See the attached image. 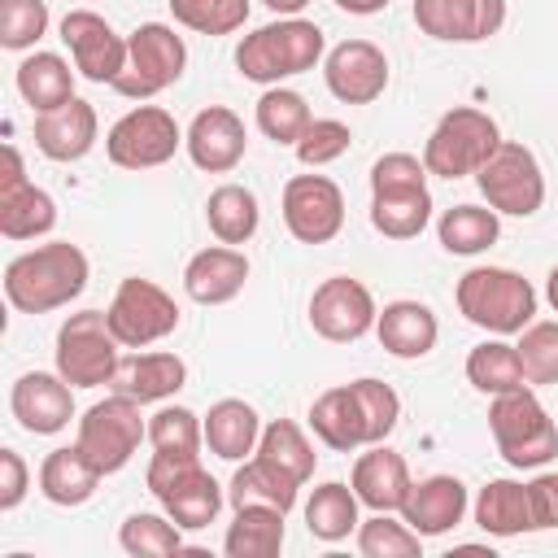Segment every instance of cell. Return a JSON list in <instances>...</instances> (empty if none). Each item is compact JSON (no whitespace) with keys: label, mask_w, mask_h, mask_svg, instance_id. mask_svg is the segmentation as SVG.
I'll list each match as a JSON object with an SVG mask.
<instances>
[{"label":"cell","mask_w":558,"mask_h":558,"mask_svg":"<svg viewBox=\"0 0 558 558\" xmlns=\"http://www.w3.org/2000/svg\"><path fill=\"white\" fill-rule=\"evenodd\" d=\"M83 288H87V253L70 240H48L31 253H17L4 266V296L22 314L61 310Z\"/></svg>","instance_id":"6da1fadb"},{"label":"cell","mask_w":558,"mask_h":558,"mask_svg":"<svg viewBox=\"0 0 558 558\" xmlns=\"http://www.w3.org/2000/svg\"><path fill=\"white\" fill-rule=\"evenodd\" d=\"M323 31L318 22H305V17H279L270 26H257L253 35L240 39L235 48V65L244 78L253 83H279V78H292V74H305L323 61Z\"/></svg>","instance_id":"7a4b0ae2"},{"label":"cell","mask_w":558,"mask_h":558,"mask_svg":"<svg viewBox=\"0 0 558 558\" xmlns=\"http://www.w3.org/2000/svg\"><path fill=\"white\" fill-rule=\"evenodd\" d=\"M458 310L466 323L493 331V336H514L532 323L536 314V288L506 270V266H475L458 279Z\"/></svg>","instance_id":"3957f363"},{"label":"cell","mask_w":558,"mask_h":558,"mask_svg":"<svg viewBox=\"0 0 558 558\" xmlns=\"http://www.w3.org/2000/svg\"><path fill=\"white\" fill-rule=\"evenodd\" d=\"M144 480L148 493L161 501V510L187 532L209 527L222 510V488L201 466V453H153Z\"/></svg>","instance_id":"277c9868"},{"label":"cell","mask_w":558,"mask_h":558,"mask_svg":"<svg viewBox=\"0 0 558 558\" xmlns=\"http://www.w3.org/2000/svg\"><path fill=\"white\" fill-rule=\"evenodd\" d=\"M488 427H493L497 453H501L510 466H519V471L545 466L549 458H558V427H554L549 410L536 401L532 384L493 397V405H488Z\"/></svg>","instance_id":"5b68a950"},{"label":"cell","mask_w":558,"mask_h":558,"mask_svg":"<svg viewBox=\"0 0 558 558\" xmlns=\"http://www.w3.org/2000/svg\"><path fill=\"white\" fill-rule=\"evenodd\" d=\"M497 144H501L497 122L484 109L458 105L432 126V135L423 144V166H427V174L462 179V174H475L497 153Z\"/></svg>","instance_id":"8992f818"},{"label":"cell","mask_w":558,"mask_h":558,"mask_svg":"<svg viewBox=\"0 0 558 558\" xmlns=\"http://www.w3.org/2000/svg\"><path fill=\"white\" fill-rule=\"evenodd\" d=\"M144 436H148V423L140 414V401H131L122 392H109L105 401H96V405L83 410L74 445L87 453V462L100 475H113V471H122L135 458V449H140Z\"/></svg>","instance_id":"52a82bcc"},{"label":"cell","mask_w":558,"mask_h":558,"mask_svg":"<svg viewBox=\"0 0 558 558\" xmlns=\"http://www.w3.org/2000/svg\"><path fill=\"white\" fill-rule=\"evenodd\" d=\"M183 65H187L183 35H174V26L166 22H144L126 35V70L118 74L113 92L126 100H148L170 83H179Z\"/></svg>","instance_id":"ba28073f"},{"label":"cell","mask_w":558,"mask_h":558,"mask_svg":"<svg viewBox=\"0 0 558 558\" xmlns=\"http://www.w3.org/2000/svg\"><path fill=\"white\" fill-rule=\"evenodd\" d=\"M118 349L122 344L109 331V314L105 310H78L57 327V375L74 388L109 384V375L122 362Z\"/></svg>","instance_id":"9c48e42d"},{"label":"cell","mask_w":558,"mask_h":558,"mask_svg":"<svg viewBox=\"0 0 558 558\" xmlns=\"http://www.w3.org/2000/svg\"><path fill=\"white\" fill-rule=\"evenodd\" d=\"M475 183L484 192V201L497 214H514V218H532L545 205V174L541 161L527 144L501 140L497 153L475 170Z\"/></svg>","instance_id":"30bf717a"},{"label":"cell","mask_w":558,"mask_h":558,"mask_svg":"<svg viewBox=\"0 0 558 558\" xmlns=\"http://www.w3.org/2000/svg\"><path fill=\"white\" fill-rule=\"evenodd\" d=\"M183 144V131L174 122L170 109L161 105H135L131 113H122L109 135H105V153L113 166L122 170H153L166 166Z\"/></svg>","instance_id":"8fae6325"},{"label":"cell","mask_w":558,"mask_h":558,"mask_svg":"<svg viewBox=\"0 0 558 558\" xmlns=\"http://www.w3.org/2000/svg\"><path fill=\"white\" fill-rule=\"evenodd\" d=\"M105 314H109V331L118 336L122 349L157 344V340H166L179 327L174 296L161 283L140 279V275H131V279L118 283V292H113V301H109Z\"/></svg>","instance_id":"7c38bea8"},{"label":"cell","mask_w":558,"mask_h":558,"mask_svg":"<svg viewBox=\"0 0 558 558\" xmlns=\"http://www.w3.org/2000/svg\"><path fill=\"white\" fill-rule=\"evenodd\" d=\"M283 227L301 244H327L344 227V192L327 174H292L283 183Z\"/></svg>","instance_id":"4fadbf2b"},{"label":"cell","mask_w":558,"mask_h":558,"mask_svg":"<svg viewBox=\"0 0 558 558\" xmlns=\"http://www.w3.org/2000/svg\"><path fill=\"white\" fill-rule=\"evenodd\" d=\"M379 310H375V296L362 279L353 275H331L314 288L310 296V327L331 340V344H349V340H362L371 327H375Z\"/></svg>","instance_id":"5bb4252c"},{"label":"cell","mask_w":558,"mask_h":558,"mask_svg":"<svg viewBox=\"0 0 558 558\" xmlns=\"http://www.w3.org/2000/svg\"><path fill=\"white\" fill-rule=\"evenodd\" d=\"M61 39L74 57V70L87 83H118V74L126 70V39L92 9H70L61 17Z\"/></svg>","instance_id":"9a60e30c"},{"label":"cell","mask_w":558,"mask_h":558,"mask_svg":"<svg viewBox=\"0 0 558 558\" xmlns=\"http://www.w3.org/2000/svg\"><path fill=\"white\" fill-rule=\"evenodd\" d=\"M323 78L340 105H371L388 87V57L371 39H344L327 52Z\"/></svg>","instance_id":"2e32d148"},{"label":"cell","mask_w":558,"mask_h":558,"mask_svg":"<svg viewBox=\"0 0 558 558\" xmlns=\"http://www.w3.org/2000/svg\"><path fill=\"white\" fill-rule=\"evenodd\" d=\"M183 144H187V157L196 170L205 174H227L244 161V148H248V131H244V118L227 105H209L201 109L187 131H183Z\"/></svg>","instance_id":"e0dca14e"},{"label":"cell","mask_w":558,"mask_h":558,"mask_svg":"<svg viewBox=\"0 0 558 558\" xmlns=\"http://www.w3.org/2000/svg\"><path fill=\"white\" fill-rule=\"evenodd\" d=\"M423 35L445 44H480L506 26V0H414Z\"/></svg>","instance_id":"ac0fdd59"},{"label":"cell","mask_w":558,"mask_h":558,"mask_svg":"<svg viewBox=\"0 0 558 558\" xmlns=\"http://www.w3.org/2000/svg\"><path fill=\"white\" fill-rule=\"evenodd\" d=\"M74 384H65L61 375H48V371H26L13 392H9V405H13V418L31 432V436H57L70 427L74 418V397H70Z\"/></svg>","instance_id":"d6986e66"},{"label":"cell","mask_w":558,"mask_h":558,"mask_svg":"<svg viewBox=\"0 0 558 558\" xmlns=\"http://www.w3.org/2000/svg\"><path fill=\"white\" fill-rule=\"evenodd\" d=\"M248 279V257L235 244H209L183 266V292L196 305H227Z\"/></svg>","instance_id":"ffe728a7"},{"label":"cell","mask_w":558,"mask_h":558,"mask_svg":"<svg viewBox=\"0 0 558 558\" xmlns=\"http://www.w3.org/2000/svg\"><path fill=\"white\" fill-rule=\"evenodd\" d=\"M96 109L87 100H65L48 113H35V148L48 161H78L96 144Z\"/></svg>","instance_id":"44dd1931"},{"label":"cell","mask_w":558,"mask_h":558,"mask_svg":"<svg viewBox=\"0 0 558 558\" xmlns=\"http://www.w3.org/2000/svg\"><path fill=\"white\" fill-rule=\"evenodd\" d=\"M183 384H187V366H183L179 353H131V357L118 362V371L109 375L105 388L148 405V401L174 397Z\"/></svg>","instance_id":"7402d4cb"},{"label":"cell","mask_w":558,"mask_h":558,"mask_svg":"<svg viewBox=\"0 0 558 558\" xmlns=\"http://www.w3.org/2000/svg\"><path fill=\"white\" fill-rule=\"evenodd\" d=\"M349 484H353V493H357L362 506H371V510H388V514L401 510L405 497H410V488H414L405 458L392 453L384 440L371 445V449L353 462V480H349Z\"/></svg>","instance_id":"603a6c76"},{"label":"cell","mask_w":558,"mask_h":558,"mask_svg":"<svg viewBox=\"0 0 558 558\" xmlns=\"http://www.w3.org/2000/svg\"><path fill=\"white\" fill-rule=\"evenodd\" d=\"M466 514V484L458 475H427L410 488L401 519L418 532V536H445L449 527H458Z\"/></svg>","instance_id":"cb8c5ba5"},{"label":"cell","mask_w":558,"mask_h":558,"mask_svg":"<svg viewBox=\"0 0 558 558\" xmlns=\"http://www.w3.org/2000/svg\"><path fill=\"white\" fill-rule=\"evenodd\" d=\"M375 336L392 357H427L436 349L440 323L423 301H388L375 318Z\"/></svg>","instance_id":"d4e9b609"},{"label":"cell","mask_w":558,"mask_h":558,"mask_svg":"<svg viewBox=\"0 0 558 558\" xmlns=\"http://www.w3.org/2000/svg\"><path fill=\"white\" fill-rule=\"evenodd\" d=\"M310 427L336 453H349V449L366 445V418H362L353 384H336V388L318 392L314 405H310Z\"/></svg>","instance_id":"484cf974"},{"label":"cell","mask_w":558,"mask_h":558,"mask_svg":"<svg viewBox=\"0 0 558 558\" xmlns=\"http://www.w3.org/2000/svg\"><path fill=\"white\" fill-rule=\"evenodd\" d=\"M257 440H262V418L248 401L240 397H222L209 405L205 414V445L209 453L227 458V462H240L248 453H257Z\"/></svg>","instance_id":"4316f807"},{"label":"cell","mask_w":558,"mask_h":558,"mask_svg":"<svg viewBox=\"0 0 558 558\" xmlns=\"http://www.w3.org/2000/svg\"><path fill=\"white\" fill-rule=\"evenodd\" d=\"M296 488L301 484L283 466H275L270 458L253 453V458H244V466H235L227 497H231V506H275V510L288 514L296 506Z\"/></svg>","instance_id":"83f0119b"},{"label":"cell","mask_w":558,"mask_h":558,"mask_svg":"<svg viewBox=\"0 0 558 558\" xmlns=\"http://www.w3.org/2000/svg\"><path fill=\"white\" fill-rule=\"evenodd\" d=\"M100 484V471L87 462V453L78 445L70 449H52L44 462H39V493L52 501V506H83Z\"/></svg>","instance_id":"f1b7e54d"},{"label":"cell","mask_w":558,"mask_h":558,"mask_svg":"<svg viewBox=\"0 0 558 558\" xmlns=\"http://www.w3.org/2000/svg\"><path fill=\"white\" fill-rule=\"evenodd\" d=\"M283 510L275 506H235V519L227 527V558H275L283 549Z\"/></svg>","instance_id":"f546056e"},{"label":"cell","mask_w":558,"mask_h":558,"mask_svg":"<svg viewBox=\"0 0 558 558\" xmlns=\"http://www.w3.org/2000/svg\"><path fill=\"white\" fill-rule=\"evenodd\" d=\"M17 92L35 113H48V109L74 100V70L57 52H31L17 65Z\"/></svg>","instance_id":"4dcf8cb0"},{"label":"cell","mask_w":558,"mask_h":558,"mask_svg":"<svg viewBox=\"0 0 558 558\" xmlns=\"http://www.w3.org/2000/svg\"><path fill=\"white\" fill-rule=\"evenodd\" d=\"M475 523L488 536H519L532 532V506H527V484L514 480H488L475 497Z\"/></svg>","instance_id":"1f68e13d"},{"label":"cell","mask_w":558,"mask_h":558,"mask_svg":"<svg viewBox=\"0 0 558 558\" xmlns=\"http://www.w3.org/2000/svg\"><path fill=\"white\" fill-rule=\"evenodd\" d=\"M257 218H262L257 196L244 183H222L205 201V222L222 244H248L257 231Z\"/></svg>","instance_id":"d6a6232c"},{"label":"cell","mask_w":558,"mask_h":558,"mask_svg":"<svg viewBox=\"0 0 558 558\" xmlns=\"http://www.w3.org/2000/svg\"><path fill=\"white\" fill-rule=\"evenodd\" d=\"M436 235L445 244V253H458V257H475L484 248L497 244L501 235V222H497V209H480V205H453L440 214L436 222Z\"/></svg>","instance_id":"836d02e7"},{"label":"cell","mask_w":558,"mask_h":558,"mask_svg":"<svg viewBox=\"0 0 558 558\" xmlns=\"http://www.w3.org/2000/svg\"><path fill=\"white\" fill-rule=\"evenodd\" d=\"M357 493L353 484H340V480H327L310 493L305 501V527L310 536L318 541H344L353 527H357Z\"/></svg>","instance_id":"e575fe53"},{"label":"cell","mask_w":558,"mask_h":558,"mask_svg":"<svg viewBox=\"0 0 558 558\" xmlns=\"http://www.w3.org/2000/svg\"><path fill=\"white\" fill-rule=\"evenodd\" d=\"M52 222H57V201L44 187L22 183L13 192H0V235L35 240V235H48Z\"/></svg>","instance_id":"d590c367"},{"label":"cell","mask_w":558,"mask_h":558,"mask_svg":"<svg viewBox=\"0 0 558 558\" xmlns=\"http://www.w3.org/2000/svg\"><path fill=\"white\" fill-rule=\"evenodd\" d=\"M466 379L471 388L488 392V397H501V392H514L527 384L523 375V362H519V349L506 344V340H484L466 353Z\"/></svg>","instance_id":"8d00e7d4"},{"label":"cell","mask_w":558,"mask_h":558,"mask_svg":"<svg viewBox=\"0 0 558 558\" xmlns=\"http://www.w3.org/2000/svg\"><path fill=\"white\" fill-rule=\"evenodd\" d=\"M310 122H314V113H310V105H305L301 92L275 83V87H266V92L257 96V131H262L266 140H275V144H296Z\"/></svg>","instance_id":"74e56055"},{"label":"cell","mask_w":558,"mask_h":558,"mask_svg":"<svg viewBox=\"0 0 558 558\" xmlns=\"http://www.w3.org/2000/svg\"><path fill=\"white\" fill-rule=\"evenodd\" d=\"M432 222V196L427 187L418 192H392V196H371V227L388 240H414Z\"/></svg>","instance_id":"f35d334b"},{"label":"cell","mask_w":558,"mask_h":558,"mask_svg":"<svg viewBox=\"0 0 558 558\" xmlns=\"http://www.w3.org/2000/svg\"><path fill=\"white\" fill-rule=\"evenodd\" d=\"M257 453L270 458L275 466H283L296 484H305V480L314 475V462H318L314 445L305 440V432H301L292 418H275V423H266V427H262V440H257Z\"/></svg>","instance_id":"ab89813d"},{"label":"cell","mask_w":558,"mask_h":558,"mask_svg":"<svg viewBox=\"0 0 558 558\" xmlns=\"http://www.w3.org/2000/svg\"><path fill=\"white\" fill-rule=\"evenodd\" d=\"M183 527L170 519V514H131L118 532V545L131 554V558H166V554H179L183 549Z\"/></svg>","instance_id":"60d3db41"},{"label":"cell","mask_w":558,"mask_h":558,"mask_svg":"<svg viewBox=\"0 0 558 558\" xmlns=\"http://www.w3.org/2000/svg\"><path fill=\"white\" fill-rule=\"evenodd\" d=\"M357 554L362 558H418L423 554V536L401 519H388V510H375V519H366L357 527Z\"/></svg>","instance_id":"b9f144b4"},{"label":"cell","mask_w":558,"mask_h":558,"mask_svg":"<svg viewBox=\"0 0 558 558\" xmlns=\"http://www.w3.org/2000/svg\"><path fill=\"white\" fill-rule=\"evenodd\" d=\"M170 13L196 35H231L248 22V0H170Z\"/></svg>","instance_id":"7bdbcfd3"},{"label":"cell","mask_w":558,"mask_h":558,"mask_svg":"<svg viewBox=\"0 0 558 558\" xmlns=\"http://www.w3.org/2000/svg\"><path fill=\"white\" fill-rule=\"evenodd\" d=\"M205 423L187 405H161L148 418V445L153 453H201Z\"/></svg>","instance_id":"ee69618b"},{"label":"cell","mask_w":558,"mask_h":558,"mask_svg":"<svg viewBox=\"0 0 558 558\" xmlns=\"http://www.w3.org/2000/svg\"><path fill=\"white\" fill-rule=\"evenodd\" d=\"M519 362L527 384H558V318L527 323L519 331Z\"/></svg>","instance_id":"f6af8a7d"},{"label":"cell","mask_w":558,"mask_h":558,"mask_svg":"<svg viewBox=\"0 0 558 558\" xmlns=\"http://www.w3.org/2000/svg\"><path fill=\"white\" fill-rule=\"evenodd\" d=\"M353 392H357V405H362V418H366V445L388 440V432L401 418V397L384 379H371V375L353 379Z\"/></svg>","instance_id":"bcb514c9"},{"label":"cell","mask_w":558,"mask_h":558,"mask_svg":"<svg viewBox=\"0 0 558 558\" xmlns=\"http://www.w3.org/2000/svg\"><path fill=\"white\" fill-rule=\"evenodd\" d=\"M48 31V4L44 0H0V48L22 52Z\"/></svg>","instance_id":"7dc6e473"},{"label":"cell","mask_w":558,"mask_h":558,"mask_svg":"<svg viewBox=\"0 0 558 558\" xmlns=\"http://www.w3.org/2000/svg\"><path fill=\"white\" fill-rule=\"evenodd\" d=\"M349 144H353V131H349L340 118H314V122L305 126V135H301L292 148H296V161H301V166H314V170H318V166L344 157Z\"/></svg>","instance_id":"c3c4849f"},{"label":"cell","mask_w":558,"mask_h":558,"mask_svg":"<svg viewBox=\"0 0 558 558\" xmlns=\"http://www.w3.org/2000/svg\"><path fill=\"white\" fill-rule=\"evenodd\" d=\"M427 187V166L414 153H384L371 166V196H392V192H418Z\"/></svg>","instance_id":"681fc988"},{"label":"cell","mask_w":558,"mask_h":558,"mask_svg":"<svg viewBox=\"0 0 558 558\" xmlns=\"http://www.w3.org/2000/svg\"><path fill=\"white\" fill-rule=\"evenodd\" d=\"M527 506H532V532L558 527V471H545L527 484Z\"/></svg>","instance_id":"f907efd6"},{"label":"cell","mask_w":558,"mask_h":558,"mask_svg":"<svg viewBox=\"0 0 558 558\" xmlns=\"http://www.w3.org/2000/svg\"><path fill=\"white\" fill-rule=\"evenodd\" d=\"M26 484H31V471H26L22 453L0 449V510H13L26 497Z\"/></svg>","instance_id":"816d5d0a"},{"label":"cell","mask_w":558,"mask_h":558,"mask_svg":"<svg viewBox=\"0 0 558 558\" xmlns=\"http://www.w3.org/2000/svg\"><path fill=\"white\" fill-rule=\"evenodd\" d=\"M22 183H31V179H26V166H22L17 144H0V192H13Z\"/></svg>","instance_id":"f5cc1de1"},{"label":"cell","mask_w":558,"mask_h":558,"mask_svg":"<svg viewBox=\"0 0 558 558\" xmlns=\"http://www.w3.org/2000/svg\"><path fill=\"white\" fill-rule=\"evenodd\" d=\"M336 4H340L344 13H362V17H366V13H379L388 0H336Z\"/></svg>","instance_id":"db71d44e"},{"label":"cell","mask_w":558,"mask_h":558,"mask_svg":"<svg viewBox=\"0 0 558 558\" xmlns=\"http://www.w3.org/2000/svg\"><path fill=\"white\" fill-rule=\"evenodd\" d=\"M262 4H266V9H275V13H283V17H296L310 0H262Z\"/></svg>","instance_id":"11a10c76"},{"label":"cell","mask_w":558,"mask_h":558,"mask_svg":"<svg viewBox=\"0 0 558 558\" xmlns=\"http://www.w3.org/2000/svg\"><path fill=\"white\" fill-rule=\"evenodd\" d=\"M545 296H549V305H554V314H558V266H554L549 279H545Z\"/></svg>","instance_id":"9f6ffc18"}]
</instances>
